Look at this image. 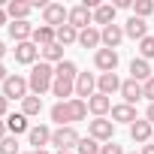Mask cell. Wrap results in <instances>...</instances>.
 <instances>
[{
	"label": "cell",
	"instance_id": "cell-1",
	"mask_svg": "<svg viewBox=\"0 0 154 154\" xmlns=\"http://www.w3.org/2000/svg\"><path fill=\"white\" fill-rule=\"evenodd\" d=\"M75 79H79V66H75L69 57L60 60V63L54 66V85H51V94L57 97V103L72 100V94H75Z\"/></svg>",
	"mask_w": 154,
	"mask_h": 154
},
{
	"label": "cell",
	"instance_id": "cell-2",
	"mask_svg": "<svg viewBox=\"0 0 154 154\" xmlns=\"http://www.w3.org/2000/svg\"><path fill=\"white\" fill-rule=\"evenodd\" d=\"M48 115H51V121H54L57 127H72L75 121H85V118H88V103L79 100V97H72V100H66V103H54Z\"/></svg>",
	"mask_w": 154,
	"mask_h": 154
},
{
	"label": "cell",
	"instance_id": "cell-3",
	"mask_svg": "<svg viewBox=\"0 0 154 154\" xmlns=\"http://www.w3.org/2000/svg\"><path fill=\"white\" fill-rule=\"evenodd\" d=\"M27 85H30V94H36V97L48 94L51 85H54V66L45 63V60L33 63V66H30V75H27Z\"/></svg>",
	"mask_w": 154,
	"mask_h": 154
},
{
	"label": "cell",
	"instance_id": "cell-4",
	"mask_svg": "<svg viewBox=\"0 0 154 154\" xmlns=\"http://www.w3.org/2000/svg\"><path fill=\"white\" fill-rule=\"evenodd\" d=\"M79 142H82V136L75 127H54V133H51V145L57 151H75Z\"/></svg>",
	"mask_w": 154,
	"mask_h": 154
},
{
	"label": "cell",
	"instance_id": "cell-5",
	"mask_svg": "<svg viewBox=\"0 0 154 154\" xmlns=\"http://www.w3.org/2000/svg\"><path fill=\"white\" fill-rule=\"evenodd\" d=\"M0 88H3V97H6V100H24V97L30 94L27 79H24V75H18V72H12V75H9V79L0 85Z\"/></svg>",
	"mask_w": 154,
	"mask_h": 154
},
{
	"label": "cell",
	"instance_id": "cell-6",
	"mask_svg": "<svg viewBox=\"0 0 154 154\" xmlns=\"http://www.w3.org/2000/svg\"><path fill=\"white\" fill-rule=\"evenodd\" d=\"M88 136H94L97 142H112V136H115V121H109V118H94V121H88Z\"/></svg>",
	"mask_w": 154,
	"mask_h": 154
},
{
	"label": "cell",
	"instance_id": "cell-7",
	"mask_svg": "<svg viewBox=\"0 0 154 154\" xmlns=\"http://www.w3.org/2000/svg\"><path fill=\"white\" fill-rule=\"evenodd\" d=\"M66 18H69V9L63 6V3H48L45 9H42V24H48V27H63L66 24Z\"/></svg>",
	"mask_w": 154,
	"mask_h": 154
},
{
	"label": "cell",
	"instance_id": "cell-8",
	"mask_svg": "<svg viewBox=\"0 0 154 154\" xmlns=\"http://www.w3.org/2000/svg\"><path fill=\"white\" fill-rule=\"evenodd\" d=\"M118 51L115 48H97L94 51V66L100 69V72H115L118 69Z\"/></svg>",
	"mask_w": 154,
	"mask_h": 154
},
{
	"label": "cell",
	"instance_id": "cell-9",
	"mask_svg": "<svg viewBox=\"0 0 154 154\" xmlns=\"http://www.w3.org/2000/svg\"><path fill=\"white\" fill-rule=\"evenodd\" d=\"M94 94H97V75L94 72H79V79H75V97L88 103Z\"/></svg>",
	"mask_w": 154,
	"mask_h": 154
},
{
	"label": "cell",
	"instance_id": "cell-10",
	"mask_svg": "<svg viewBox=\"0 0 154 154\" xmlns=\"http://www.w3.org/2000/svg\"><path fill=\"white\" fill-rule=\"evenodd\" d=\"M12 54H15V63H24V66L39 63V48H36L33 42H15Z\"/></svg>",
	"mask_w": 154,
	"mask_h": 154
},
{
	"label": "cell",
	"instance_id": "cell-11",
	"mask_svg": "<svg viewBox=\"0 0 154 154\" xmlns=\"http://www.w3.org/2000/svg\"><path fill=\"white\" fill-rule=\"evenodd\" d=\"M66 24H72L75 30H85V27H91V24H94V12H91L85 3H79V6H72V9H69Z\"/></svg>",
	"mask_w": 154,
	"mask_h": 154
},
{
	"label": "cell",
	"instance_id": "cell-12",
	"mask_svg": "<svg viewBox=\"0 0 154 154\" xmlns=\"http://www.w3.org/2000/svg\"><path fill=\"white\" fill-rule=\"evenodd\" d=\"M51 127L48 124H33L30 127V133H27V142L33 145V151H39V148H45V145H51Z\"/></svg>",
	"mask_w": 154,
	"mask_h": 154
},
{
	"label": "cell",
	"instance_id": "cell-13",
	"mask_svg": "<svg viewBox=\"0 0 154 154\" xmlns=\"http://www.w3.org/2000/svg\"><path fill=\"white\" fill-rule=\"evenodd\" d=\"M151 133H154V124L145 121V118H139V121L130 124V139H133L136 145H148V142H151Z\"/></svg>",
	"mask_w": 154,
	"mask_h": 154
},
{
	"label": "cell",
	"instance_id": "cell-14",
	"mask_svg": "<svg viewBox=\"0 0 154 154\" xmlns=\"http://www.w3.org/2000/svg\"><path fill=\"white\" fill-rule=\"evenodd\" d=\"M100 36H103V48H115L118 51V45L124 42V24H109V27L100 30Z\"/></svg>",
	"mask_w": 154,
	"mask_h": 154
},
{
	"label": "cell",
	"instance_id": "cell-15",
	"mask_svg": "<svg viewBox=\"0 0 154 154\" xmlns=\"http://www.w3.org/2000/svg\"><path fill=\"white\" fill-rule=\"evenodd\" d=\"M115 91H121V79H118V72H100V75H97V94L112 97Z\"/></svg>",
	"mask_w": 154,
	"mask_h": 154
},
{
	"label": "cell",
	"instance_id": "cell-16",
	"mask_svg": "<svg viewBox=\"0 0 154 154\" xmlns=\"http://www.w3.org/2000/svg\"><path fill=\"white\" fill-rule=\"evenodd\" d=\"M124 36H130V39H145L148 36V21L145 18H136V15H130L127 18V24H124Z\"/></svg>",
	"mask_w": 154,
	"mask_h": 154
},
{
	"label": "cell",
	"instance_id": "cell-17",
	"mask_svg": "<svg viewBox=\"0 0 154 154\" xmlns=\"http://www.w3.org/2000/svg\"><path fill=\"white\" fill-rule=\"evenodd\" d=\"M30 42H33L36 48H45V45L57 42V30H54V27H48V24H39V27H33V36H30Z\"/></svg>",
	"mask_w": 154,
	"mask_h": 154
},
{
	"label": "cell",
	"instance_id": "cell-18",
	"mask_svg": "<svg viewBox=\"0 0 154 154\" xmlns=\"http://www.w3.org/2000/svg\"><path fill=\"white\" fill-rule=\"evenodd\" d=\"M88 112H91L94 118H106V115L112 112V97H106V94H94V97L88 100Z\"/></svg>",
	"mask_w": 154,
	"mask_h": 154
},
{
	"label": "cell",
	"instance_id": "cell-19",
	"mask_svg": "<svg viewBox=\"0 0 154 154\" xmlns=\"http://www.w3.org/2000/svg\"><path fill=\"white\" fill-rule=\"evenodd\" d=\"M6 130H9V136H21V133H30V121H27V115H21V112H12V115H6Z\"/></svg>",
	"mask_w": 154,
	"mask_h": 154
},
{
	"label": "cell",
	"instance_id": "cell-20",
	"mask_svg": "<svg viewBox=\"0 0 154 154\" xmlns=\"http://www.w3.org/2000/svg\"><path fill=\"white\" fill-rule=\"evenodd\" d=\"M130 79L139 82V85H145L148 79H154V75H151V63L142 60V57H133V60H130Z\"/></svg>",
	"mask_w": 154,
	"mask_h": 154
},
{
	"label": "cell",
	"instance_id": "cell-21",
	"mask_svg": "<svg viewBox=\"0 0 154 154\" xmlns=\"http://www.w3.org/2000/svg\"><path fill=\"white\" fill-rule=\"evenodd\" d=\"M30 12H33V3H24V0H9V3H6L9 21H27Z\"/></svg>",
	"mask_w": 154,
	"mask_h": 154
},
{
	"label": "cell",
	"instance_id": "cell-22",
	"mask_svg": "<svg viewBox=\"0 0 154 154\" xmlns=\"http://www.w3.org/2000/svg\"><path fill=\"white\" fill-rule=\"evenodd\" d=\"M79 45L82 48H103V36H100V27H85V30H79Z\"/></svg>",
	"mask_w": 154,
	"mask_h": 154
},
{
	"label": "cell",
	"instance_id": "cell-23",
	"mask_svg": "<svg viewBox=\"0 0 154 154\" xmlns=\"http://www.w3.org/2000/svg\"><path fill=\"white\" fill-rule=\"evenodd\" d=\"M118 94L124 97V103H127V106H136V103L142 100V85H139V82H133V79H124Z\"/></svg>",
	"mask_w": 154,
	"mask_h": 154
},
{
	"label": "cell",
	"instance_id": "cell-24",
	"mask_svg": "<svg viewBox=\"0 0 154 154\" xmlns=\"http://www.w3.org/2000/svg\"><path fill=\"white\" fill-rule=\"evenodd\" d=\"M115 3H100L97 9H94V24H100V30L103 27H109V24H115Z\"/></svg>",
	"mask_w": 154,
	"mask_h": 154
},
{
	"label": "cell",
	"instance_id": "cell-25",
	"mask_svg": "<svg viewBox=\"0 0 154 154\" xmlns=\"http://www.w3.org/2000/svg\"><path fill=\"white\" fill-rule=\"evenodd\" d=\"M112 121L115 124H133V121H139L136 118V106H127V103H118V106H112Z\"/></svg>",
	"mask_w": 154,
	"mask_h": 154
},
{
	"label": "cell",
	"instance_id": "cell-26",
	"mask_svg": "<svg viewBox=\"0 0 154 154\" xmlns=\"http://www.w3.org/2000/svg\"><path fill=\"white\" fill-rule=\"evenodd\" d=\"M9 36H12L15 42H30L33 24H30V21H9Z\"/></svg>",
	"mask_w": 154,
	"mask_h": 154
},
{
	"label": "cell",
	"instance_id": "cell-27",
	"mask_svg": "<svg viewBox=\"0 0 154 154\" xmlns=\"http://www.w3.org/2000/svg\"><path fill=\"white\" fill-rule=\"evenodd\" d=\"M39 57H42L45 63H51V66H57L60 60H66V57H63V45H60V42H51V45L39 48Z\"/></svg>",
	"mask_w": 154,
	"mask_h": 154
},
{
	"label": "cell",
	"instance_id": "cell-28",
	"mask_svg": "<svg viewBox=\"0 0 154 154\" xmlns=\"http://www.w3.org/2000/svg\"><path fill=\"white\" fill-rule=\"evenodd\" d=\"M39 112H42V97H36V94H27V97L21 100V115L33 118V115H39Z\"/></svg>",
	"mask_w": 154,
	"mask_h": 154
},
{
	"label": "cell",
	"instance_id": "cell-29",
	"mask_svg": "<svg viewBox=\"0 0 154 154\" xmlns=\"http://www.w3.org/2000/svg\"><path fill=\"white\" fill-rule=\"evenodd\" d=\"M57 42L66 48V45H72V42H79V30H75L72 24H63V27H57Z\"/></svg>",
	"mask_w": 154,
	"mask_h": 154
},
{
	"label": "cell",
	"instance_id": "cell-30",
	"mask_svg": "<svg viewBox=\"0 0 154 154\" xmlns=\"http://www.w3.org/2000/svg\"><path fill=\"white\" fill-rule=\"evenodd\" d=\"M100 142L94 139V136H82V142L79 145H75V151H79V154H100Z\"/></svg>",
	"mask_w": 154,
	"mask_h": 154
},
{
	"label": "cell",
	"instance_id": "cell-31",
	"mask_svg": "<svg viewBox=\"0 0 154 154\" xmlns=\"http://www.w3.org/2000/svg\"><path fill=\"white\" fill-rule=\"evenodd\" d=\"M154 12V3H151V0H133V15L136 18H148Z\"/></svg>",
	"mask_w": 154,
	"mask_h": 154
},
{
	"label": "cell",
	"instance_id": "cell-32",
	"mask_svg": "<svg viewBox=\"0 0 154 154\" xmlns=\"http://www.w3.org/2000/svg\"><path fill=\"white\" fill-rule=\"evenodd\" d=\"M139 57H142V60H154V36H151V33L139 42Z\"/></svg>",
	"mask_w": 154,
	"mask_h": 154
},
{
	"label": "cell",
	"instance_id": "cell-33",
	"mask_svg": "<svg viewBox=\"0 0 154 154\" xmlns=\"http://www.w3.org/2000/svg\"><path fill=\"white\" fill-rule=\"evenodd\" d=\"M0 154H21V151H18V139H15V136L0 139Z\"/></svg>",
	"mask_w": 154,
	"mask_h": 154
},
{
	"label": "cell",
	"instance_id": "cell-34",
	"mask_svg": "<svg viewBox=\"0 0 154 154\" xmlns=\"http://www.w3.org/2000/svg\"><path fill=\"white\" fill-rule=\"evenodd\" d=\"M100 154H127V151H124V148H121V145L112 139V142H106V145L100 148Z\"/></svg>",
	"mask_w": 154,
	"mask_h": 154
},
{
	"label": "cell",
	"instance_id": "cell-35",
	"mask_svg": "<svg viewBox=\"0 0 154 154\" xmlns=\"http://www.w3.org/2000/svg\"><path fill=\"white\" fill-rule=\"evenodd\" d=\"M142 97H145L148 103H154V79H148V82L142 85Z\"/></svg>",
	"mask_w": 154,
	"mask_h": 154
},
{
	"label": "cell",
	"instance_id": "cell-36",
	"mask_svg": "<svg viewBox=\"0 0 154 154\" xmlns=\"http://www.w3.org/2000/svg\"><path fill=\"white\" fill-rule=\"evenodd\" d=\"M6 115H9V100H6L3 94H0V118L6 121Z\"/></svg>",
	"mask_w": 154,
	"mask_h": 154
},
{
	"label": "cell",
	"instance_id": "cell-37",
	"mask_svg": "<svg viewBox=\"0 0 154 154\" xmlns=\"http://www.w3.org/2000/svg\"><path fill=\"white\" fill-rule=\"evenodd\" d=\"M3 24L9 27V15H6V6H0V27H3Z\"/></svg>",
	"mask_w": 154,
	"mask_h": 154
},
{
	"label": "cell",
	"instance_id": "cell-38",
	"mask_svg": "<svg viewBox=\"0 0 154 154\" xmlns=\"http://www.w3.org/2000/svg\"><path fill=\"white\" fill-rule=\"evenodd\" d=\"M9 75H12V72H9V69H6V66H3V63H0V85H3V82H6V79H9Z\"/></svg>",
	"mask_w": 154,
	"mask_h": 154
},
{
	"label": "cell",
	"instance_id": "cell-39",
	"mask_svg": "<svg viewBox=\"0 0 154 154\" xmlns=\"http://www.w3.org/2000/svg\"><path fill=\"white\" fill-rule=\"evenodd\" d=\"M145 121L154 124V103H148V109H145Z\"/></svg>",
	"mask_w": 154,
	"mask_h": 154
},
{
	"label": "cell",
	"instance_id": "cell-40",
	"mask_svg": "<svg viewBox=\"0 0 154 154\" xmlns=\"http://www.w3.org/2000/svg\"><path fill=\"white\" fill-rule=\"evenodd\" d=\"M6 136H9V130H6V121L0 118V139H6Z\"/></svg>",
	"mask_w": 154,
	"mask_h": 154
},
{
	"label": "cell",
	"instance_id": "cell-41",
	"mask_svg": "<svg viewBox=\"0 0 154 154\" xmlns=\"http://www.w3.org/2000/svg\"><path fill=\"white\" fill-rule=\"evenodd\" d=\"M139 154H154V142H148V145H142V151Z\"/></svg>",
	"mask_w": 154,
	"mask_h": 154
},
{
	"label": "cell",
	"instance_id": "cell-42",
	"mask_svg": "<svg viewBox=\"0 0 154 154\" xmlns=\"http://www.w3.org/2000/svg\"><path fill=\"white\" fill-rule=\"evenodd\" d=\"M6 51H9V48H6V42H0V63H3V57H6Z\"/></svg>",
	"mask_w": 154,
	"mask_h": 154
},
{
	"label": "cell",
	"instance_id": "cell-43",
	"mask_svg": "<svg viewBox=\"0 0 154 154\" xmlns=\"http://www.w3.org/2000/svg\"><path fill=\"white\" fill-rule=\"evenodd\" d=\"M33 154H51V151H48V148H39V151H33Z\"/></svg>",
	"mask_w": 154,
	"mask_h": 154
},
{
	"label": "cell",
	"instance_id": "cell-44",
	"mask_svg": "<svg viewBox=\"0 0 154 154\" xmlns=\"http://www.w3.org/2000/svg\"><path fill=\"white\" fill-rule=\"evenodd\" d=\"M57 154H72V151H57Z\"/></svg>",
	"mask_w": 154,
	"mask_h": 154
},
{
	"label": "cell",
	"instance_id": "cell-45",
	"mask_svg": "<svg viewBox=\"0 0 154 154\" xmlns=\"http://www.w3.org/2000/svg\"><path fill=\"white\" fill-rule=\"evenodd\" d=\"M21 154H33V151H21Z\"/></svg>",
	"mask_w": 154,
	"mask_h": 154
},
{
	"label": "cell",
	"instance_id": "cell-46",
	"mask_svg": "<svg viewBox=\"0 0 154 154\" xmlns=\"http://www.w3.org/2000/svg\"><path fill=\"white\" fill-rule=\"evenodd\" d=\"M151 142H154V133H151Z\"/></svg>",
	"mask_w": 154,
	"mask_h": 154
},
{
	"label": "cell",
	"instance_id": "cell-47",
	"mask_svg": "<svg viewBox=\"0 0 154 154\" xmlns=\"http://www.w3.org/2000/svg\"><path fill=\"white\" fill-rule=\"evenodd\" d=\"M130 154H136V151H130Z\"/></svg>",
	"mask_w": 154,
	"mask_h": 154
}]
</instances>
